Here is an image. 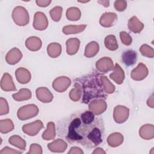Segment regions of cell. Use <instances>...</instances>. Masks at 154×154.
Wrapping results in <instances>:
<instances>
[{"label":"cell","mask_w":154,"mask_h":154,"mask_svg":"<svg viewBox=\"0 0 154 154\" xmlns=\"http://www.w3.org/2000/svg\"><path fill=\"white\" fill-rule=\"evenodd\" d=\"M57 130L59 135L69 143L93 148L103 142L105 127L102 118L85 111L60 122Z\"/></svg>","instance_id":"1"},{"label":"cell","mask_w":154,"mask_h":154,"mask_svg":"<svg viewBox=\"0 0 154 154\" xmlns=\"http://www.w3.org/2000/svg\"><path fill=\"white\" fill-rule=\"evenodd\" d=\"M100 76V74L94 73L76 79V82L82 87V103H88L94 99H106L107 95L104 91Z\"/></svg>","instance_id":"2"},{"label":"cell","mask_w":154,"mask_h":154,"mask_svg":"<svg viewBox=\"0 0 154 154\" xmlns=\"http://www.w3.org/2000/svg\"><path fill=\"white\" fill-rule=\"evenodd\" d=\"M14 22L19 26H25L29 22V16L26 8L22 6L16 7L12 11Z\"/></svg>","instance_id":"3"},{"label":"cell","mask_w":154,"mask_h":154,"mask_svg":"<svg viewBox=\"0 0 154 154\" xmlns=\"http://www.w3.org/2000/svg\"><path fill=\"white\" fill-rule=\"evenodd\" d=\"M39 109L34 104H28L19 108L17 112V118L20 120H26L36 116Z\"/></svg>","instance_id":"4"},{"label":"cell","mask_w":154,"mask_h":154,"mask_svg":"<svg viewBox=\"0 0 154 154\" xmlns=\"http://www.w3.org/2000/svg\"><path fill=\"white\" fill-rule=\"evenodd\" d=\"M129 116V109L125 106L117 105L113 111V118L117 123H123L127 120Z\"/></svg>","instance_id":"5"},{"label":"cell","mask_w":154,"mask_h":154,"mask_svg":"<svg viewBox=\"0 0 154 154\" xmlns=\"http://www.w3.org/2000/svg\"><path fill=\"white\" fill-rule=\"evenodd\" d=\"M107 108V104L103 99H96L92 100L88 105L89 111L96 116L104 112Z\"/></svg>","instance_id":"6"},{"label":"cell","mask_w":154,"mask_h":154,"mask_svg":"<svg viewBox=\"0 0 154 154\" xmlns=\"http://www.w3.org/2000/svg\"><path fill=\"white\" fill-rule=\"evenodd\" d=\"M43 128L44 126L42 121L40 120H37L33 122L23 125L22 129V131L25 134L29 136H35Z\"/></svg>","instance_id":"7"},{"label":"cell","mask_w":154,"mask_h":154,"mask_svg":"<svg viewBox=\"0 0 154 154\" xmlns=\"http://www.w3.org/2000/svg\"><path fill=\"white\" fill-rule=\"evenodd\" d=\"M48 26V20L45 13L37 11L35 13L33 20V27L36 30L43 31L47 28Z\"/></svg>","instance_id":"8"},{"label":"cell","mask_w":154,"mask_h":154,"mask_svg":"<svg viewBox=\"0 0 154 154\" xmlns=\"http://www.w3.org/2000/svg\"><path fill=\"white\" fill-rule=\"evenodd\" d=\"M71 80L69 78L62 76L57 78L52 82V88L57 92H64L70 85Z\"/></svg>","instance_id":"9"},{"label":"cell","mask_w":154,"mask_h":154,"mask_svg":"<svg viewBox=\"0 0 154 154\" xmlns=\"http://www.w3.org/2000/svg\"><path fill=\"white\" fill-rule=\"evenodd\" d=\"M149 70L147 66L143 63H140L138 66L134 69L131 73V76L135 81H141L148 75Z\"/></svg>","instance_id":"10"},{"label":"cell","mask_w":154,"mask_h":154,"mask_svg":"<svg viewBox=\"0 0 154 154\" xmlns=\"http://www.w3.org/2000/svg\"><path fill=\"white\" fill-rule=\"evenodd\" d=\"M114 66V63L111 58L107 57L101 58L96 63V69L102 73H107L111 70H112Z\"/></svg>","instance_id":"11"},{"label":"cell","mask_w":154,"mask_h":154,"mask_svg":"<svg viewBox=\"0 0 154 154\" xmlns=\"http://www.w3.org/2000/svg\"><path fill=\"white\" fill-rule=\"evenodd\" d=\"M117 19V14L112 12H106L100 16L99 23L101 26L108 28L112 26L116 23Z\"/></svg>","instance_id":"12"},{"label":"cell","mask_w":154,"mask_h":154,"mask_svg":"<svg viewBox=\"0 0 154 154\" xmlns=\"http://www.w3.org/2000/svg\"><path fill=\"white\" fill-rule=\"evenodd\" d=\"M35 94L37 99L43 103L51 102L54 98V96L49 90L44 87L37 88L35 91Z\"/></svg>","instance_id":"13"},{"label":"cell","mask_w":154,"mask_h":154,"mask_svg":"<svg viewBox=\"0 0 154 154\" xmlns=\"http://www.w3.org/2000/svg\"><path fill=\"white\" fill-rule=\"evenodd\" d=\"M22 58V54L21 51L17 48H13L10 50L6 56L5 61L10 65H14L17 63Z\"/></svg>","instance_id":"14"},{"label":"cell","mask_w":154,"mask_h":154,"mask_svg":"<svg viewBox=\"0 0 154 154\" xmlns=\"http://www.w3.org/2000/svg\"><path fill=\"white\" fill-rule=\"evenodd\" d=\"M1 88L5 91L16 90V88L13 81L12 77L9 73H5L3 74L1 80Z\"/></svg>","instance_id":"15"},{"label":"cell","mask_w":154,"mask_h":154,"mask_svg":"<svg viewBox=\"0 0 154 154\" xmlns=\"http://www.w3.org/2000/svg\"><path fill=\"white\" fill-rule=\"evenodd\" d=\"M67 147V143L60 138L57 139L48 144V148L52 152L62 153L66 150Z\"/></svg>","instance_id":"16"},{"label":"cell","mask_w":154,"mask_h":154,"mask_svg":"<svg viewBox=\"0 0 154 154\" xmlns=\"http://www.w3.org/2000/svg\"><path fill=\"white\" fill-rule=\"evenodd\" d=\"M112 70V72L109 75V78L117 84H122L125 78L124 70L117 63H116Z\"/></svg>","instance_id":"17"},{"label":"cell","mask_w":154,"mask_h":154,"mask_svg":"<svg viewBox=\"0 0 154 154\" xmlns=\"http://www.w3.org/2000/svg\"><path fill=\"white\" fill-rule=\"evenodd\" d=\"M15 75L17 81L20 84L28 83L31 78L29 71L24 67L17 69L15 72Z\"/></svg>","instance_id":"18"},{"label":"cell","mask_w":154,"mask_h":154,"mask_svg":"<svg viewBox=\"0 0 154 154\" xmlns=\"http://www.w3.org/2000/svg\"><path fill=\"white\" fill-rule=\"evenodd\" d=\"M139 135L144 140H149L154 137V126L152 124L143 125L139 129Z\"/></svg>","instance_id":"19"},{"label":"cell","mask_w":154,"mask_h":154,"mask_svg":"<svg viewBox=\"0 0 154 154\" xmlns=\"http://www.w3.org/2000/svg\"><path fill=\"white\" fill-rule=\"evenodd\" d=\"M66 52L70 55H75L78 51L80 45V41L77 38H69L66 42Z\"/></svg>","instance_id":"20"},{"label":"cell","mask_w":154,"mask_h":154,"mask_svg":"<svg viewBox=\"0 0 154 154\" xmlns=\"http://www.w3.org/2000/svg\"><path fill=\"white\" fill-rule=\"evenodd\" d=\"M42 45V40L40 38L35 36L28 37L25 41V46L31 51H38Z\"/></svg>","instance_id":"21"},{"label":"cell","mask_w":154,"mask_h":154,"mask_svg":"<svg viewBox=\"0 0 154 154\" xmlns=\"http://www.w3.org/2000/svg\"><path fill=\"white\" fill-rule=\"evenodd\" d=\"M128 26L131 31L134 33H140L144 28V24L140 21L137 16H134L129 19Z\"/></svg>","instance_id":"22"},{"label":"cell","mask_w":154,"mask_h":154,"mask_svg":"<svg viewBox=\"0 0 154 154\" xmlns=\"http://www.w3.org/2000/svg\"><path fill=\"white\" fill-rule=\"evenodd\" d=\"M123 63L127 66H131L135 64L137 60V53L133 50L124 51L122 55Z\"/></svg>","instance_id":"23"},{"label":"cell","mask_w":154,"mask_h":154,"mask_svg":"<svg viewBox=\"0 0 154 154\" xmlns=\"http://www.w3.org/2000/svg\"><path fill=\"white\" fill-rule=\"evenodd\" d=\"M123 140V136L121 133L114 132L108 137L106 141L109 146L112 147H116L122 144Z\"/></svg>","instance_id":"24"},{"label":"cell","mask_w":154,"mask_h":154,"mask_svg":"<svg viewBox=\"0 0 154 154\" xmlns=\"http://www.w3.org/2000/svg\"><path fill=\"white\" fill-rule=\"evenodd\" d=\"M99 51V46L97 42L92 41L88 43L85 48L84 56L87 58H92L96 55Z\"/></svg>","instance_id":"25"},{"label":"cell","mask_w":154,"mask_h":154,"mask_svg":"<svg viewBox=\"0 0 154 154\" xmlns=\"http://www.w3.org/2000/svg\"><path fill=\"white\" fill-rule=\"evenodd\" d=\"M31 91L28 88H21L17 93L12 94L13 99L18 102L29 100L31 98Z\"/></svg>","instance_id":"26"},{"label":"cell","mask_w":154,"mask_h":154,"mask_svg":"<svg viewBox=\"0 0 154 154\" xmlns=\"http://www.w3.org/2000/svg\"><path fill=\"white\" fill-rule=\"evenodd\" d=\"M56 136L55 123L50 122L47 124L46 129L42 134V138L45 140H52L55 138Z\"/></svg>","instance_id":"27"},{"label":"cell","mask_w":154,"mask_h":154,"mask_svg":"<svg viewBox=\"0 0 154 154\" xmlns=\"http://www.w3.org/2000/svg\"><path fill=\"white\" fill-rule=\"evenodd\" d=\"M61 46L58 43H51L47 47L48 55L53 58L60 56L61 53Z\"/></svg>","instance_id":"28"},{"label":"cell","mask_w":154,"mask_h":154,"mask_svg":"<svg viewBox=\"0 0 154 154\" xmlns=\"http://www.w3.org/2000/svg\"><path fill=\"white\" fill-rule=\"evenodd\" d=\"M86 28V25H66L64 26L63 29V32L66 35L75 34L82 32Z\"/></svg>","instance_id":"29"},{"label":"cell","mask_w":154,"mask_h":154,"mask_svg":"<svg viewBox=\"0 0 154 154\" xmlns=\"http://www.w3.org/2000/svg\"><path fill=\"white\" fill-rule=\"evenodd\" d=\"M74 88H72L69 92V97L70 99L74 101H79L81 99L82 94V90L81 84L77 82H75Z\"/></svg>","instance_id":"30"},{"label":"cell","mask_w":154,"mask_h":154,"mask_svg":"<svg viewBox=\"0 0 154 154\" xmlns=\"http://www.w3.org/2000/svg\"><path fill=\"white\" fill-rule=\"evenodd\" d=\"M8 143L22 150H25L26 149V141L19 135H14L10 137L8 139Z\"/></svg>","instance_id":"31"},{"label":"cell","mask_w":154,"mask_h":154,"mask_svg":"<svg viewBox=\"0 0 154 154\" xmlns=\"http://www.w3.org/2000/svg\"><path fill=\"white\" fill-rule=\"evenodd\" d=\"M66 16L68 20L72 21H76L81 18V13L79 8L73 7H70L67 10Z\"/></svg>","instance_id":"32"},{"label":"cell","mask_w":154,"mask_h":154,"mask_svg":"<svg viewBox=\"0 0 154 154\" xmlns=\"http://www.w3.org/2000/svg\"><path fill=\"white\" fill-rule=\"evenodd\" d=\"M104 44L105 47L110 51H116L118 49L119 45L115 35H108L104 40Z\"/></svg>","instance_id":"33"},{"label":"cell","mask_w":154,"mask_h":154,"mask_svg":"<svg viewBox=\"0 0 154 154\" xmlns=\"http://www.w3.org/2000/svg\"><path fill=\"white\" fill-rule=\"evenodd\" d=\"M14 128V126L11 119H6L0 120V132L2 134H7L11 132Z\"/></svg>","instance_id":"34"},{"label":"cell","mask_w":154,"mask_h":154,"mask_svg":"<svg viewBox=\"0 0 154 154\" xmlns=\"http://www.w3.org/2000/svg\"><path fill=\"white\" fill-rule=\"evenodd\" d=\"M100 79L102 84L104 91L106 93L111 94L114 92L115 91L114 85L109 81V80L106 76L100 75Z\"/></svg>","instance_id":"35"},{"label":"cell","mask_w":154,"mask_h":154,"mask_svg":"<svg viewBox=\"0 0 154 154\" xmlns=\"http://www.w3.org/2000/svg\"><path fill=\"white\" fill-rule=\"evenodd\" d=\"M62 12H63L62 7L60 6H56L50 10L49 14L54 21L58 22L61 19Z\"/></svg>","instance_id":"36"},{"label":"cell","mask_w":154,"mask_h":154,"mask_svg":"<svg viewBox=\"0 0 154 154\" xmlns=\"http://www.w3.org/2000/svg\"><path fill=\"white\" fill-rule=\"evenodd\" d=\"M140 51L142 55L148 57L153 58L154 57V50L153 49L147 44L142 45L140 48Z\"/></svg>","instance_id":"37"},{"label":"cell","mask_w":154,"mask_h":154,"mask_svg":"<svg viewBox=\"0 0 154 154\" xmlns=\"http://www.w3.org/2000/svg\"><path fill=\"white\" fill-rule=\"evenodd\" d=\"M120 37L122 41V43L126 45V46H129L131 44L132 42V39L131 36L126 32L125 31H121L120 32Z\"/></svg>","instance_id":"38"},{"label":"cell","mask_w":154,"mask_h":154,"mask_svg":"<svg viewBox=\"0 0 154 154\" xmlns=\"http://www.w3.org/2000/svg\"><path fill=\"white\" fill-rule=\"evenodd\" d=\"M9 112V106L7 101L3 97L0 98V115L2 116Z\"/></svg>","instance_id":"39"},{"label":"cell","mask_w":154,"mask_h":154,"mask_svg":"<svg viewBox=\"0 0 154 154\" xmlns=\"http://www.w3.org/2000/svg\"><path fill=\"white\" fill-rule=\"evenodd\" d=\"M43 152L42 147L36 143L31 144L29 147V150L27 152L28 154H42Z\"/></svg>","instance_id":"40"},{"label":"cell","mask_w":154,"mask_h":154,"mask_svg":"<svg viewBox=\"0 0 154 154\" xmlns=\"http://www.w3.org/2000/svg\"><path fill=\"white\" fill-rule=\"evenodd\" d=\"M114 7L118 11H123L127 7V2L125 1L117 0L114 2Z\"/></svg>","instance_id":"41"},{"label":"cell","mask_w":154,"mask_h":154,"mask_svg":"<svg viewBox=\"0 0 154 154\" xmlns=\"http://www.w3.org/2000/svg\"><path fill=\"white\" fill-rule=\"evenodd\" d=\"M6 153H22V152L19 150H16L10 148L9 147H4L1 151H0V154H6Z\"/></svg>","instance_id":"42"},{"label":"cell","mask_w":154,"mask_h":154,"mask_svg":"<svg viewBox=\"0 0 154 154\" xmlns=\"http://www.w3.org/2000/svg\"><path fill=\"white\" fill-rule=\"evenodd\" d=\"M51 0H37L35 1V2L37 5L41 7H46L48 6L51 3Z\"/></svg>","instance_id":"43"},{"label":"cell","mask_w":154,"mask_h":154,"mask_svg":"<svg viewBox=\"0 0 154 154\" xmlns=\"http://www.w3.org/2000/svg\"><path fill=\"white\" fill-rule=\"evenodd\" d=\"M69 154H83L84 152L78 147H72L68 152Z\"/></svg>","instance_id":"44"},{"label":"cell","mask_w":154,"mask_h":154,"mask_svg":"<svg viewBox=\"0 0 154 154\" xmlns=\"http://www.w3.org/2000/svg\"><path fill=\"white\" fill-rule=\"evenodd\" d=\"M147 104L149 106L151 107V108H153L154 107V102H153V95L152 94L150 97L147 99Z\"/></svg>","instance_id":"45"},{"label":"cell","mask_w":154,"mask_h":154,"mask_svg":"<svg viewBox=\"0 0 154 154\" xmlns=\"http://www.w3.org/2000/svg\"><path fill=\"white\" fill-rule=\"evenodd\" d=\"M105 154L106 152L101 147H97L93 152V154Z\"/></svg>","instance_id":"46"},{"label":"cell","mask_w":154,"mask_h":154,"mask_svg":"<svg viewBox=\"0 0 154 154\" xmlns=\"http://www.w3.org/2000/svg\"><path fill=\"white\" fill-rule=\"evenodd\" d=\"M98 3L102 4L105 7H108L109 5V1H98Z\"/></svg>","instance_id":"47"}]
</instances>
